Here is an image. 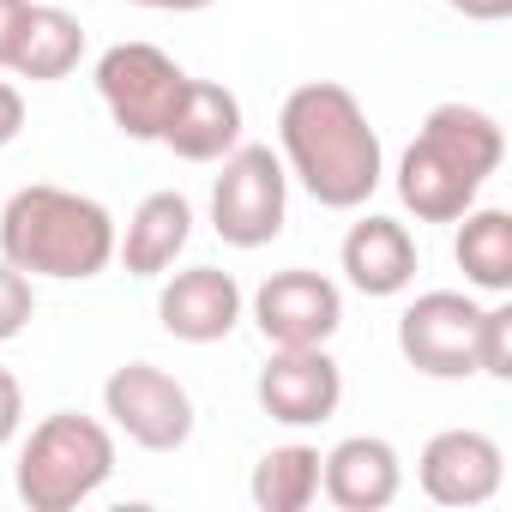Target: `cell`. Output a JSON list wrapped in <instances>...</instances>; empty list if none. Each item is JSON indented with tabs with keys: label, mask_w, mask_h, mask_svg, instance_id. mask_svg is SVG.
<instances>
[{
	"label": "cell",
	"mask_w": 512,
	"mask_h": 512,
	"mask_svg": "<svg viewBox=\"0 0 512 512\" xmlns=\"http://www.w3.org/2000/svg\"><path fill=\"white\" fill-rule=\"evenodd\" d=\"M278 157H284L290 181H302L308 199L326 211H362L374 199V187L386 181L380 133H374L368 109L356 103V91L338 79H308L284 97Z\"/></svg>",
	"instance_id": "1"
},
{
	"label": "cell",
	"mask_w": 512,
	"mask_h": 512,
	"mask_svg": "<svg viewBox=\"0 0 512 512\" xmlns=\"http://www.w3.org/2000/svg\"><path fill=\"white\" fill-rule=\"evenodd\" d=\"M506 163V133L476 103H434L398 157V199L416 223H458L482 181Z\"/></svg>",
	"instance_id": "2"
},
{
	"label": "cell",
	"mask_w": 512,
	"mask_h": 512,
	"mask_svg": "<svg viewBox=\"0 0 512 512\" xmlns=\"http://www.w3.org/2000/svg\"><path fill=\"white\" fill-rule=\"evenodd\" d=\"M0 260H13L25 278L85 284L115 260V217L91 193L31 181L0 205Z\"/></svg>",
	"instance_id": "3"
},
{
	"label": "cell",
	"mask_w": 512,
	"mask_h": 512,
	"mask_svg": "<svg viewBox=\"0 0 512 512\" xmlns=\"http://www.w3.org/2000/svg\"><path fill=\"white\" fill-rule=\"evenodd\" d=\"M115 476V428L79 410H55L19 446L13 488L31 512H73Z\"/></svg>",
	"instance_id": "4"
},
{
	"label": "cell",
	"mask_w": 512,
	"mask_h": 512,
	"mask_svg": "<svg viewBox=\"0 0 512 512\" xmlns=\"http://www.w3.org/2000/svg\"><path fill=\"white\" fill-rule=\"evenodd\" d=\"M284 217H290V169L272 145H235L223 157V175L211 181V229L253 253L284 235Z\"/></svg>",
	"instance_id": "5"
},
{
	"label": "cell",
	"mask_w": 512,
	"mask_h": 512,
	"mask_svg": "<svg viewBox=\"0 0 512 512\" xmlns=\"http://www.w3.org/2000/svg\"><path fill=\"white\" fill-rule=\"evenodd\" d=\"M187 79L193 73L175 55H163L157 43H115L97 55V97H103L109 121L139 145L163 139V121L175 115Z\"/></svg>",
	"instance_id": "6"
},
{
	"label": "cell",
	"mask_w": 512,
	"mask_h": 512,
	"mask_svg": "<svg viewBox=\"0 0 512 512\" xmlns=\"http://www.w3.org/2000/svg\"><path fill=\"white\" fill-rule=\"evenodd\" d=\"M103 416L139 452H181L193 440V398L157 362H127L103 380Z\"/></svg>",
	"instance_id": "7"
},
{
	"label": "cell",
	"mask_w": 512,
	"mask_h": 512,
	"mask_svg": "<svg viewBox=\"0 0 512 512\" xmlns=\"http://www.w3.org/2000/svg\"><path fill=\"white\" fill-rule=\"evenodd\" d=\"M476 320L482 302L464 290H428L398 314V356L428 380H464L476 374Z\"/></svg>",
	"instance_id": "8"
},
{
	"label": "cell",
	"mask_w": 512,
	"mask_h": 512,
	"mask_svg": "<svg viewBox=\"0 0 512 512\" xmlns=\"http://www.w3.org/2000/svg\"><path fill=\"white\" fill-rule=\"evenodd\" d=\"M253 326L272 350H308V344H332L344 326V290L326 272L290 266L272 272L253 290Z\"/></svg>",
	"instance_id": "9"
},
{
	"label": "cell",
	"mask_w": 512,
	"mask_h": 512,
	"mask_svg": "<svg viewBox=\"0 0 512 512\" xmlns=\"http://www.w3.org/2000/svg\"><path fill=\"white\" fill-rule=\"evenodd\" d=\"M253 398L260 410L284 428H314V422H332L338 404H344V368L332 362L326 344H308V350H272V362L253 380Z\"/></svg>",
	"instance_id": "10"
},
{
	"label": "cell",
	"mask_w": 512,
	"mask_h": 512,
	"mask_svg": "<svg viewBox=\"0 0 512 512\" xmlns=\"http://www.w3.org/2000/svg\"><path fill=\"white\" fill-rule=\"evenodd\" d=\"M416 482L434 506H482L506 482V452L482 428H440L416 458Z\"/></svg>",
	"instance_id": "11"
},
{
	"label": "cell",
	"mask_w": 512,
	"mask_h": 512,
	"mask_svg": "<svg viewBox=\"0 0 512 512\" xmlns=\"http://www.w3.org/2000/svg\"><path fill=\"white\" fill-rule=\"evenodd\" d=\"M241 308H247L241 284L229 272H217V266H187V272H175L157 290V320L181 344H217V338H229L241 326Z\"/></svg>",
	"instance_id": "12"
},
{
	"label": "cell",
	"mask_w": 512,
	"mask_h": 512,
	"mask_svg": "<svg viewBox=\"0 0 512 512\" xmlns=\"http://www.w3.org/2000/svg\"><path fill=\"white\" fill-rule=\"evenodd\" d=\"M404 488V458L380 434H350L320 452V494L344 512H386Z\"/></svg>",
	"instance_id": "13"
},
{
	"label": "cell",
	"mask_w": 512,
	"mask_h": 512,
	"mask_svg": "<svg viewBox=\"0 0 512 512\" xmlns=\"http://www.w3.org/2000/svg\"><path fill=\"white\" fill-rule=\"evenodd\" d=\"M241 97L229 91V85H217V79H187V91H181V103H175V115L163 121V139L157 145H169L181 163H223L235 145H241Z\"/></svg>",
	"instance_id": "14"
},
{
	"label": "cell",
	"mask_w": 512,
	"mask_h": 512,
	"mask_svg": "<svg viewBox=\"0 0 512 512\" xmlns=\"http://www.w3.org/2000/svg\"><path fill=\"white\" fill-rule=\"evenodd\" d=\"M338 266L362 296H404L416 284V235L398 217L368 211L362 223H350V235L338 247Z\"/></svg>",
	"instance_id": "15"
},
{
	"label": "cell",
	"mask_w": 512,
	"mask_h": 512,
	"mask_svg": "<svg viewBox=\"0 0 512 512\" xmlns=\"http://www.w3.org/2000/svg\"><path fill=\"white\" fill-rule=\"evenodd\" d=\"M193 241V205L187 193L163 187V193H145L139 211L127 217V229H115V260L127 266V278H163Z\"/></svg>",
	"instance_id": "16"
},
{
	"label": "cell",
	"mask_w": 512,
	"mask_h": 512,
	"mask_svg": "<svg viewBox=\"0 0 512 512\" xmlns=\"http://www.w3.org/2000/svg\"><path fill=\"white\" fill-rule=\"evenodd\" d=\"M79 61H85V31H79V19H73L67 7H55V0H37L7 73H19V79H31V85H55V79H67Z\"/></svg>",
	"instance_id": "17"
},
{
	"label": "cell",
	"mask_w": 512,
	"mask_h": 512,
	"mask_svg": "<svg viewBox=\"0 0 512 512\" xmlns=\"http://www.w3.org/2000/svg\"><path fill=\"white\" fill-rule=\"evenodd\" d=\"M452 260L470 278V290L506 296L512 290V211L500 205H470L458 217V241H452Z\"/></svg>",
	"instance_id": "18"
},
{
	"label": "cell",
	"mask_w": 512,
	"mask_h": 512,
	"mask_svg": "<svg viewBox=\"0 0 512 512\" xmlns=\"http://www.w3.org/2000/svg\"><path fill=\"white\" fill-rule=\"evenodd\" d=\"M247 494L260 512H308L320 500V446H272L247 476Z\"/></svg>",
	"instance_id": "19"
},
{
	"label": "cell",
	"mask_w": 512,
	"mask_h": 512,
	"mask_svg": "<svg viewBox=\"0 0 512 512\" xmlns=\"http://www.w3.org/2000/svg\"><path fill=\"white\" fill-rule=\"evenodd\" d=\"M476 374L512 380V302L482 308V320H476Z\"/></svg>",
	"instance_id": "20"
},
{
	"label": "cell",
	"mask_w": 512,
	"mask_h": 512,
	"mask_svg": "<svg viewBox=\"0 0 512 512\" xmlns=\"http://www.w3.org/2000/svg\"><path fill=\"white\" fill-rule=\"evenodd\" d=\"M31 320H37V290H31V278H25L13 260H0V344H13Z\"/></svg>",
	"instance_id": "21"
},
{
	"label": "cell",
	"mask_w": 512,
	"mask_h": 512,
	"mask_svg": "<svg viewBox=\"0 0 512 512\" xmlns=\"http://www.w3.org/2000/svg\"><path fill=\"white\" fill-rule=\"evenodd\" d=\"M19 422H25V386L13 368H0V446L19 434Z\"/></svg>",
	"instance_id": "22"
},
{
	"label": "cell",
	"mask_w": 512,
	"mask_h": 512,
	"mask_svg": "<svg viewBox=\"0 0 512 512\" xmlns=\"http://www.w3.org/2000/svg\"><path fill=\"white\" fill-rule=\"evenodd\" d=\"M37 0H0V67H13V49L25 37V19H31Z\"/></svg>",
	"instance_id": "23"
},
{
	"label": "cell",
	"mask_w": 512,
	"mask_h": 512,
	"mask_svg": "<svg viewBox=\"0 0 512 512\" xmlns=\"http://www.w3.org/2000/svg\"><path fill=\"white\" fill-rule=\"evenodd\" d=\"M19 133H25V97H19V85L0 79V151H7Z\"/></svg>",
	"instance_id": "24"
},
{
	"label": "cell",
	"mask_w": 512,
	"mask_h": 512,
	"mask_svg": "<svg viewBox=\"0 0 512 512\" xmlns=\"http://www.w3.org/2000/svg\"><path fill=\"white\" fill-rule=\"evenodd\" d=\"M452 13H464V19H482V25H494V19H512V0H446Z\"/></svg>",
	"instance_id": "25"
},
{
	"label": "cell",
	"mask_w": 512,
	"mask_h": 512,
	"mask_svg": "<svg viewBox=\"0 0 512 512\" xmlns=\"http://www.w3.org/2000/svg\"><path fill=\"white\" fill-rule=\"evenodd\" d=\"M133 7H151V13H205L211 0H133Z\"/></svg>",
	"instance_id": "26"
},
{
	"label": "cell",
	"mask_w": 512,
	"mask_h": 512,
	"mask_svg": "<svg viewBox=\"0 0 512 512\" xmlns=\"http://www.w3.org/2000/svg\"><path fill=\"white\" fill-rule=\"evenodd\" d=\"M55 7H67V0H55Z\"/></svg>",
	"instance_id": "27"
}]
</instances>
